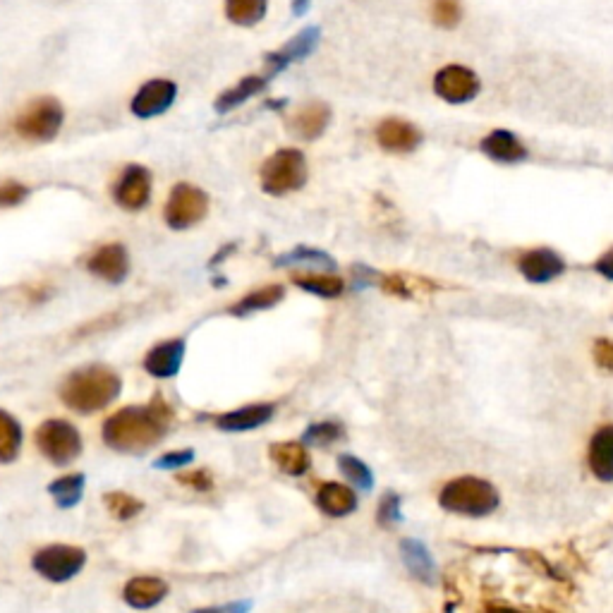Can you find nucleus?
Returning <instances> with one entry per match:
<instances>
[{"instance_id":"38","label":"nucleus","mask_w":613,"mask_h":613,"mask_svg":"<svg viewBox=\"0 0 613 613\" xmlns=\"http://www.w3.org/2000/svg\"><path fill=\"white\" fill-rule=\"evenodd\" d=\"M27 197H29V190H27V185H22V182L10 180L0 185V206H3V209L22 204Z\"/></svg>"},{"instance_id":"37","label":"nucleus","mask_w":613,"mask_h":613,"mask_svg":"<svg viewBox=\"0 0 613 613\" xmlns=\"http://www.w3.org/2000/svg\"><path fill=\"white\" fill-rule=\"evenodd\" d=\"M376 283L386 295L400 297V300H412L415 297V278L403 276V273H379Z\"/></svg>"},{"instance_id":"11","label":"nucleus","mask_w":613,"mask_h":613,"mask_svg":"<svg viewBox=\"0 0 613 613\" xmlns=\"http://www.w3.org/2000/svg\"><path fill=\"white\" fill-rule=\"evenodd\" d=\"M566 259L561 257L556 250L549 247H537V250L525 252L518 259V271L527 283L532 285H546L556 278H561L566 273Z\"/></svg>"},{"instance_id":"29","label":"nucleus","mask_w":613,"mask_h":613,"mask_svg":"<svg viewBox=\"0 0 613 613\" xmlns=\"http://www.w3.org/2000/svg\"><path fill=\"white\" fill-rule=\"evenodd\" d=\"M84 487H87V477H84L82 472H77V475L58 477L56 482L48 484V494L53 496V501H56L60 508L70 511V508H75L77 503L82 501Z\"/></svg>"},{"instance_id":"16","label":"nucleus","mask_w":613,"mask_h":613,"mask_svg":"<svg viewBox=\"0 0 613 613\" xmlns=\"http://www.w3.org/2000/svg\"><path fill=\"white\" fill-rule=\"evenodd\" d=\"M400 561L403 566L408 568V573L422 585L432 587L439 582V568H436V561L429 551V546L417 537H405L400 542Z\"/></svg>"},{"instance_id":"19","label":"nucleus","mask_w":613,"mask_h":613,"mask_svg":"<svg viewBox=\"0 0 613 613\" xmlns=\"http://www.w3.org/2000/svg\"><path fill=\"white\" fill-rule=\"evenodd\" d=\"M273 415H276V405L273 403H254V405H245V408L226 412V415H218L214 424L221 432H230V434H238V432H252V429L264 427L266 422L273 420Z\"/></svg>"},{"instance_id":"39","label":"nucleus","mask_w":613,"mask_h":613,"mask_svg":"<svg viewBox=\"0 0 613 613\" xmlns=\"http://www.w3.org/2000/svg\"><path fill=\"white\" fill-rule=\"evenodd\" d=\"M592 360L599 369L613 374V338H597V341H594Z\"/></svg>"},{"instance_id":"18","label":"nucleus","mask_w":613,"mask_h":613,"mask_svg":"<svg viewBox=\"0 0 613 613\" xmlns=\"http://www.w3.org/2000/svg\"><path fill=\"white\" fill-rule=\"evenodd\" d=\"M479 151H482L487 159L496 163H508V166L523 163L527 161V156H530V151L520 142V137L511 130H491L489 135L479 142Z\"/></svg>"},{"instance_id":"23","label":"nucleus","mask_w":613,"mask_h":613,"mask_svg":"<svg viewBox=\"0 0 613 613\" xmlns=\"http://www.w3.org/2000/svg\"><path fill=\"white\" fill-rule=\"evenodd\" d=\"M269 455L273 460V465L288 477H302L309 472V453L302 441H285V443H273L269 448Z\"/></svg>"},{"instance_id":"30","label":"nucleus","mask_w":613,"mask_h":613,"mask_svg":"<svg viewBox=\"0 0 613 613\" xmlns=\"http://www.w3.org/2000/svg\"><path fill=\"white\" fill-rule=\"evenodd\" d=\"M22 427L10 412L0 410V463L10 465L20 455Z\"/></svg>"},{"instance_id":"12","label":"nucleus","mask_w":613,"mask_h":613,"mask_svg":"<svg viewBox=\"0 0 613 613\" xmlns=\"http://www.w3.org/2000/svg\"><path fill=\"white\" fill-rule=\"evenodd\" d=\"M424 142L422 130L403 118H386L376 125V144L388 154H412Z\"/></svg>"},{"instance_id":"41","label":"nucleus","mask_w":613,"mask_h":613,"mask_svg":"<svg viewBox=\"0 0 613 613\" xmlns=\"http://www.w3.org/2000/svg\"><path fill=\"white\" fill-rule=\"evenodd\" d=\"M180 484H185V487H190L194 491H211L214 489V477H211L209 470H194L190 475H180L178 477Z\"/></svg>"},{"instance_id":"27","label":"nucleus","mask_w":613,"mask_h":613,"mask_svg":"<svg viewBox=\"0 0 613 613\" xmlns=\"http://www.w3.org/2000/svg\"><path fill=\"white\" fill-rule=\"evenodd\" d=\"M293 283L309 295H317L321 300H336L345 293L343 278L333 276V273H297Z\"/></svg>"},{"instance_id":"43","label":"nucleus","mask_w":613,"mask_h":613,"mask_svg":"<svg viewBox=\"0 0 613 613\" xmlns=\"http://www.w3.org/2000/svg\"><path fill=\"white\" fill-rule=\"evenodd\" d=\"M290 5H293V15L302 17L309 10V5H312V0H290Z\"/></svg>"},{"instance_id":"35","label":"nucleus","mask_w":613,"mask_h":613,"mask_svg":"<svg viewBox=\"0 0 613 613\" xmlns=\"http://www.w3.org/2000/svg\"><path fill=\"white\" fill-rule=\"evenodd\" d=\"M403 520V501H400L396 491H386L379 499V508H376V523L384 527V530H393V527L403 525Z\"/></svg>"},{"instance_id":"40","label":"nucleus","mask_w":613,"mask_h":613,"mask_svg":"<svg viewBox=\"0 0 613 613\" xmlns=\"http://www.w3.org/2000/svg\"><path fill=\"white\" fill-rule=\"evenodd\" d=\"M194 460L192 448H185V451H173L161 455V458L154 460V470H178V467L190 465Z\"/></svg>"},{"instance_id":"15","label":"nucleus","mask_w":613,"mask_h":613,"mask_svg":"<svg viewBox=\"0 0 613 613\" xmlns=\"http://www.w3.org/2000/svg\"><path fill=\"white\" fill-rule=\"evenodd\" d=\"M175 96H178V87H175V82L151 80L147 84H142V89L135 94L130 108L137 118L149 120V118H156V115L166 113L168 108L175 103Z\"/></svg>"},{"instance_id":"21","label":"nucleus","mask_w":613,"mask_h":613,"mask_svg":"<svg viewBox=\"0 0 613 613\" xmlns=\"http://www.w3.org/2000/svg\"><path fill=\"white\" fill-rule=\"evenodd\" d=\"M587 465L599 482H613V424H604L594 432L587 451Z\"/></svg>"},{"instance_id":"6","label":"nucleus","mask_w":613,"mask_h":613,"mask_svg":"<svg viewBox=\"0 0 613 613\" xmlns=\"http://www.w3.org/2000/svg\"><path fill=\"white\" fill-rule=\"evenodd\" d=\"M36 448L53 465H70L82 453V434L65 420H46L34 432Z\"/></svg>"},{"instance_id":"9","label":"nucleus","mask_w":613,"mask_h":613,"mask_svg":"<svg viewBox=\"0 0 613 613\" xmlns=\"http://www.w3.org/2000/svg\"><path fill=\"white\" fill-rule=\"evenodd\" d=\"M479 91H482V82L465 65H446L434 77V94L441 101L451 103V106H463V103L475 101Z\"/></svg>"},{"instance_id":"2","label":"nucleus","mask_w":613,"mask_h":613,"mask_svg":"<svg viewBox=\"0 0 613 613\" xmlns=\"http://www.w3.org/2000/svg\"><path fill=\"white\" fill-rule=\"evenodd\" d=\"M120 388H123V381H120V376L111 367L91 364V367L72 372L63 381L60 400L70 410L80 412V415H91V412L108 408L120 396Z\"/></svg>"},{"instance_id":"7","label":"nucleus","mask_w":613,"mask_h":613,"mask_svg":"<svg viewBox=\"0 0 613 613\" xmlns=\"http://www.w3.org/2000/svg\"><path fill=\"white\" fill-rule=\"evenodd\" d=\"M87 566V551L72 544H51L39 549L32 558V568L48 582H68Z\"/></svg>"},{"instance_id":"20","label":"nucleus","mask_w":613,"mask_h":613,"mask_svg":"<svg viewBox=\"0 0 613 613\" xmlns=\"http://www.w3.org/2000/svg\"><path fill=\"white\" fill-rule=\"evenodd\" d=\"M182 360H185V341L175 338V341L159 343L156 348H151L144 357V369L154 379H173L180 372Z\"/></svg>"},{"instance_id":"26","label":"nucleus","mask_w":613,"mask_h":613,"mask_svg":"<svg viewBox=\"0 0 613 613\" xmlns=\"http://www.w3.org/2000/svg\"><path fill=\"white\" fill-rule=\"evenodd\" d=\"M285 297V288L283 285L273 283V285H264V288L252 290L250 295L242 297L240 302H235L233 307L228 309L233 317H250L254 312H266V309H273Z\"/></svg>"},{"instance_id":"4","label":"nucleus","mask_w":613,"mask_h":613,"mask_svg":"<svg viewBox=\"0 0 613 613\" xmlns=\"http://www.w3.org/2000/svg\"><path fill=\"white\" fill-rule=\"evenodd\" d=\"M307 178V159L300 149H278L264 161L259 171V185L269 197H285V194L302 190Z\"/></svg>"},{"instance_id":"32","label":"nucleus","mask_w":613,"mask_h":613,"mask_svg":"<svg viewBox=\"0 0 613 613\" xmlns=\"http://www.w3.org/2000/svg\"><path fill=\"white\" fill-rule=\"evenodd\" d=\"M345 439V427L343 422L338 420H321V422H312L309 427L302 432V443L305 446H317V448H326L333 446V443L343 441Z\"/></svg>"},{"instance_id":"3","label":"nucleus","mask_w":613,"mask_h":613,"mask_svg":"<svg viewBox=\"0 0 613 613\" xmlns=\"http://www.w3.org/2000/svg\"><path fill=\"white\" fill-rule=\"evenodd\" d=\"M439 506L446 513L463 518H487L501 506V496L487 479L458 477L441 489Z\"/></svg>"},{"instance_id":"1","label":"nucleus","mask_w":613,"mask_h":613,"mask_svg":"<svg viewBox=\"0 0 613 613\" xmlns=\"http://www.w3.org/2000/svg\"><path fill=\"white\" fill-rule=\"evenodd\" d=\"M173 424V410L161 396L149 405L123 408L103 422V441L118 453H144L161 443Z\"/></svg>"},{"instance_id":"5","label":"nucleus","mask_w":613,"mask_h":613,"mask_svg":"<svg viewBox=\"0 0 613 613\" xmlns=\"http://www.w3.org/2000/svg\"><path fill=\"white\" fill-rule=\"evenodd\" d=\"M65 111L58 99L44 96L29 103L24 111L17 115L15 130L17 135L27 142H51L58 137L60 127H63Z\"/></svg>"},{"instance_id":"36","label":"nucleus","mask_w":613,"mask_h":613,"mask_svg":"<svg viewBox=\"0 0 613 613\" xmlns=\"http://www.w3.org/2000/svg\"><path fill=\"white\" fill-rule=\"evenodd\" d=\"M432 20L441 29H455L463 22V0H434Z\"/></svg>"},{"instance_id":"13","label":"nucleus","mask_w":613,"mask_h":613,"mask_svg":"<svg viewBox=\"0 0 613 613\" xmlns=\"http://www.w3.org/2000/svg\"><path fill=\"white\" fill-rule=\"evenodd\" d=\"M89 273H94L101 281L118 285L130 276V254H127L125 245L120 242H111V245H103L96 252H91L87 259Z\"/></svg>"},{"instance_id":"42","label":"nucleus","mask_w":613,"mask_h":613,"mask_svg":"<svg viewBox=\"0 0 613 613\" xmlns=\"http://www.w3.org/2000/svg\"><path fill=\"white\" fill-rule=\"evenodd\" d=\"M594 271H597L599 276H604L606 281L613 283V247L597 259V264H594Z\"/></svg>"},{"instance_id":"22","label":"nucleus","mask_w":613,"mask_h":613,"mask_svg":"<svg viewBox=\"0 0 613 613\" xmlns=\"http://www.w3.org/2000/svg\"><path fill=\"white\" fill-rule=\"evenodd\" d=\"M360 501L350 487L341 482H326L317 491V508L326 518H348L357 511Z\"/></svg>"},{"instance_id":"31","label":"nucleus","mask_w":613,"mask_h":613,"mask_svg":"<svg viewBox=\"0 0 613 613\" xmlns=\"http://www.w3.org/2000/svg\"><path fill=\"white\" fill-rule=\"evenodd\" d=\"M269 0H226V17L238 27H254L264 20Z\"/></svg>"},{"instance_id":"14","label":"nucleus","mask_w":613,"mask_h":613,"mask_svg":"<svg viewBox=\"0 0 613 613\" xmlns=\"http://www.w3.org/2000/svg\"><path fill=\"white\" fill-rule=\"evenodd\" d=\"M151 173L144 166H127L113 190V199L125 211H139L149 204Z\"/></svg>"},{"instance_id":"33","label":"nucleus","mask_w":613,"mask_h":613,"mask_svg":"<svg viewBox=\"0 0 613 613\" xmlns=\"http://www.w3.org/2000/svg\"><path fill=\"white\" fill-rule=\"evenodd\" d=\"M338 470L341 475L348 479L350 484H355L360 491H372L374 489V472L364 460L357 458V455H338Z\"/></svg>"},{"instance_id":"8","label":"nucleus","mask_w":613,"mask_h":613,"mask_svg":"<svg viewBox=\"0 0 613 613\" xmlns=\"http://www.w3.org/2000/svg\"><path fill=\"white\" fill-rule=\"evenodd\" d=\"M209 214V197L204 190L190 185V182H180L171 190L163 218H166L168 228L187 230L197 223H202Z\"/></svg>"},{"instance_id":"34","label":"nucleus","mask_w":613,"mask_h":613,"mask_svg":"<svg viewBox=\"0 0 613 613\" xmlns=\"http://www.w3.org/2000/svg\"><path fill=\"white\" fill-rule=\"evenodd\" d=\"M103 503H106L108 513L113 515V518L118 520H132L137 518L139 513L144 511V503L137 499V496L125 494V491H108L106 496H103Z\"/></svg>"},{"instance_id":"17","label":"nucleus","mask_w":613,"mask_h":613,"mask_svg":"<svg viewBox=\"0 0 613 613\" xmlns=\"http://www.w3.org/2000/svg\"><path fill=\"white\" fill-rule=\"evenodd\" d=\"M331 118H333V111L329 103L307 101L305 106L297 108V113L293 115V120H290L288 127L295 137L305 139V142H314V139H319L326 130H329Z\"/></svg>"},{"instance_id":"28","label":"nucleus","mask_w":613,"mask_h":613,"mask_svg":"<svg viewBox=\"0 0 613 613\" xmlns=\"http://www.w3.org/2000/svg\"><path fill=\"white\" fill-rule=\"evenodd\" d=\"M276 266H317V269H336V259L331 257L326 250H317V247L297 245L290 252L276 257Z\"/></svg>"},{"instance_id":"24","label":"nucleus","mask_w":613,"mask_h":613,"mask_svg":"<svg viewBox=\"0 0 613 613\" xmlns=\"http://www.w3.org/2000/svg\"><path fill=\"white\" fill-rule=\"evenodd\" d=\"M168 594V585L161 578H132L125 585L123 599L132 609H154Z\"/></svg>"},{"instance_id":"25","label":"nucleus","mask_w":613,"mask_h":613,"mask_svg":"<svg viewBox=\"0 0 613 613\" xmlns=\"http://www.w3.org/2000/svg\"><path fill=\"white\" fill-rule=\"evenodd\" d=\"M269 82L271 80L266 75H250V77H245V80H240L238 84H235V87L226 89L221 96H218L216 103H214L216 113L223 115V113L235 111V108L242 106V103L250 101L252 96H257L259 91H264L266 84H269Z\"/></svg>"},{"instance_id":"10","label":"nucleus","mask_w":613,"mask_h":613,"mask_svg":"<svg viewBox=\"0 0 613 613\" xmlns=\"http://www.w3.org/2000/svg\"><path fill=\"white\" fill-rule=\"evenodd\" d=\"M321 39V29L319 27H307L302 29L300 34L293 36L283 48L278 51L266 53L264 63H266V77L273 80L276 75H281L283 70H288L293 63H300V60H307L317 51Z\"/></svg>"}]
</instances>
